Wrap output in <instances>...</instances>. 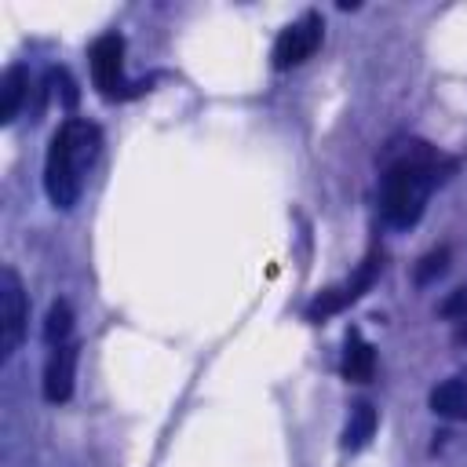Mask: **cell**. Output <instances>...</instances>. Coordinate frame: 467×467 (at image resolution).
<instances>
[{"label": "cell", "instance_id": "cell-1", "mask_svg": "<svg viewBox=\"0 0 467 467\" xmlns=\"http://www.w3.org/2000/svg\"><path fill=\"white\" fill-rule=\"evenodd\" d=\"M456 161L441 157L438 146L423 142V139H409L394 161L383 171L379 182V215L387 226L394 230H409L420 223L427 197L434 193V186L445 179V171H452Z\"/></svg>", "mask_w": 467, "mask_h": 467}, {"label": "cell", "instance_id": "cell-2", "mask_svg": "<svg viewBox=\"0 0 467 467\" xmlns=\"http://www.w3.org/2000/svg\"><path fill=\"white\" fill-rule=\"evenodd\" d=\"M99 150H102L99 124L84 117H66L58 124V131L47 142V157H44V190L55 208L69 212L80 201L88 171L99 161Z\"/></svg>", "mask_w": 467, "mask_h": 467}, {"label": "cell", "instance_id": "cell-3", "mask_svg": "<svg viewBox=\"0 0 467 467\" xmlns=\"http://www.w3.org/2000/svg\"><path fill=\"white\" fill-rule=\"evenodd\" d=\"M88 62H91V84L106 102H120L142 91V84H131L124 77V36L120 33L95 36L88 47Z\"/></svg>", "mask_w": 467, "mask_h": 467}, {"label": "cell", "instance_id": "cell-4", "mask_svg": "<svg viewBox=\"0 0 467 467\" xmlns=\"http://www.w3.org/2000/svg\"><path fill=\"white\" fill-rule=\"evenodd\" d=\"M379 270H383V244H379V241H372V244H368V252H365V259L358 263V270H354V277H350V281H343V285L325 288L321 296H314V303L306 306V321L321 325L325 317H332V314L347 310L350 303H358V299L376 285Z\"/></svg>", "mask_w": 467, "mask_h": 467}, {"label": "cell", "instance_id": "cell-5", "mask_svg": "<svg viewBox=\"0 0 467 467\" xmlns=\"http://www.w3.org/2000/svg\"><path fill=\"white\" fill-rule=\"evenodd\" d=\"M321 33H325V22L317 11H303L292 26H285L274 40V69H296L303 66L317 47H321Z\"/></svg>", "mask_w": 467, "mask_h": 467}, {"label": "cell", "instance_id": "cell-6", "mask_svg": "<svg viewBox=\"0 0 467 467\" xmlns=\"http://www.w3.org/2000/svg\"><path fill=\"white\" fill-rule=\"evenodd\" d=\"M26 321H29V303H26V288L18 281V274L11 266L0 270V358L7 361L22 336H26Z\"/></svg>", "mask_w": 467, "mask_h": 467}, {"label": "cell", "instance_id": "cell-7", "mask_svg": "<svg viewBox=\"0 0 467 467\" xmlns=\"http://www.w3.org/2000/svg\"><path fill=\"white\" fill-rule=\"evenodd\" d=\"M77 358H80V343H58L47 347V361H44V398L51 405H62L73 398V379H77Z\"/></svg>", "mask_w": 467, "mask_h": 467}, {"label": "cell", "instance_id": "cell-8", "mask_svg": "<svg viewBox=\"0 0 467 467\" xmlns=\"http://www.w3.org/2000/svg\"><path fill=\"white\" fill-rule=\"evenodd\" d=\"M343 379H350V383H368L372 379V372H376V347L358 332V328H350L347 332V343H343Z\"/></svg>", "mask_w": 467, "mask_h": 467}, {"label": "cell", "instance_id": "cell-9", "mask_svg": "<svg viewBox=\"0 0 467 467\" xmlns=\"http://www.w3.org/2000/svg\"><path fill=\"white\" fill-rule=\"evenodd\" d=\"M431 412L434 416H445V420H467V372L460 376H449L445 383H438L427 398Z\"/></svg>", "mask_w": 467, "mask_h": 467}, {"label": "cell", "instance_id": "cell-10", "mask_svg": "<svg viewBox=\"0 0 467 467\" xmlns=\"http://www.w3.org/2000/svg\"><path fill=\"white\" fill-rule=\"evenodd\" d=\"M26 88H29V73L26 66H7L4 80H0V124H11L26 102Z\"/></svg>", "mask_w": 467, "mask_h": 467}, {"label": "cell", "instance_id": "cell-11", "mask_svg": "<svg viewBox=\"0 0 467 467\" xmlns=\"http://www.w3.org/2000/svg\"><path fill=\"white\" fill-rule=\"evenodd\" d=\"M372 434H376V409L368 401H358L350 409V420H347V431H343V449L358 452L372 441Z\"/></svg>", "mask_w": 467, "mask_h": 467}, {"label": "cell", "instance_id": "cell-12", "mask_svg": "<svg viewBox=\"0 0 467 467\" xmlns=\"http://www.w3.org/2000/svg\"><path fill=\"white\" fill-rule=\"evenodd\" d=\"M73 339V306L66 299H55L47 306V321H44V343L47 347H58V343H69Z\"/></svg>", "mask_w": 467, "mask_h": 467}, {"label": "cell", "instance_id": "cell-13", "mask_svg": "<svg viewBox=\"0 0 467 467\" xmlns=\"http://www.w3.org/2000/svg\"><path fill=\"white\" fill-rule=\"evenodd\" d=\"M445 266H449V248H445V244H441V248H431V252L416 263V285H431L434 277L445 274Z\"/></svg>", "mask_w": 467, "mask_h": 467}]
</instances>
